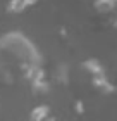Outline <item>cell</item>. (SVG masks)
<instances>
[{
    "mask_svg": "<svg viewBox=\"0 0 117 121\" xmlns=\"http://www.w3.org/2000/svg\"><path fill=\"white\" fill-rule=\"evenodd\" d=\"M93 9L107 24L117 26V0H95Z\"/></svg>",
    "mask_w": 117,
    "mask_h": 121,
    "instance_id": "6da1fadb",
    "label": "cell"
},
{
    "mask_svg": "<svg viewBox=\"0 0 117 121\" xmlns=\"http://www.w3.org/2000/svg\"><path fill=\"white\" fill-rule=\"evenodd\" d=\"M38 0H10V4L7 5V9L10 12H23L24 9L31 7L33 4H36Z\"/></svg>",
    "mask_w": 117,
    "mask_h": 121,
    "instance_id": "7a4b0ae2",
    "label": "cell"
}]
</instances>
